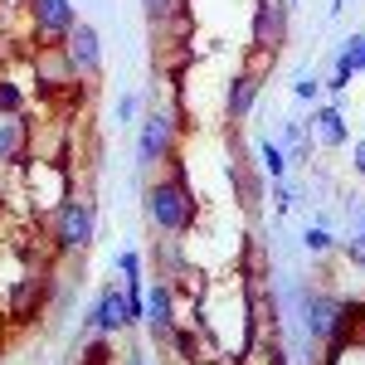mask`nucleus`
<instances>
[{
    "mask_svg": "<svg viewBox=\"0 0 365 365\" xmlns=\"http://www.w3.org/2000/svg\"><path fill=\"white\" fill-rule=\"evenodd\" d=\"M146 220H151V239H190L200 225V200L185 180V156H170L156 170V180H146L141 190Z\"/></svg>",
    "mask_w": 365,
    "mask_h": 365,
    "instance_id": "nucleus-1",
    "label": "nucleus"
},
{
    "mask_svg": "<svg viewBox=\"0 0 365 365\" xmlns=\"http://www.w3.org/2000/svg\"><path fill=\"white\" fill-rule=\"evenodd\" d=\"M44 229H49V239H54L58 258H83V253L93 249V239H98V205H93V195H68L54 215H49Z\"/></svg>",
    "mask_w": 365,
    "mask_h": 365,
    "instance_id": "nucleus-2",
    "label": "nucleus"
},
{
    "mask_svg": "<svg viewBox=\"0 0 365 365\" xmlns=\"http://www.w3.org/2000/svg\"><path fill=\"white\" fill-rule=\"evenodd\" d=\"M20 175H25V200H29V215L49 220L63 200L73 195V175H68V161H44V156H25L20 161Z\"/></svg>",
    "mask_w": 365,
    "mask_h": 365,
    "instance_id": "nucleus-3",
    "label": "nucleus"
},
{
    "mask_svg": "<svg viewBox=\"0 0 365 365\" xmlns=\"http://www.w3.org/2000/svg\"><path fill=\"white\" fill-rule=\"evenodd\" d=\"M170 156H180V117L170 108H151L137 122V166L141 170H161Z\"/></svg>",
    "mask_w": 365,
    "mask_h": 365,
    "instance_id": "nucleus-4",
    "label": "nucleus"
},
{
    "mask_svg": "<svg viewBox=\"0 0 365 365\" xmlns=\"http://www.w3.org/2000/svg\"><path fill=\"white\" fill-rule=\"evenodd\" d=\"M287 39H292V5L287 0H253V54L278 58Z\"/></svg>",
    "mask_w": 365,
    "mask_h": 365,
    "instance_id": "nucleus-5",
    "label": "nucleus"
},
{
    "mask_svg": "<svg viewBox=\"0 0 365 365\" xmlns=\"http://www.w3.org/2000/svg\"><path fill=\"white\" fill-rule=\"evenodd\" d=\"M25 20L34 44L54 49V44H63V34L78 25V10H73V0H25Z\"/></svg>",
    "mask_w": 365,
    "mask_h": 365,
    "instance_id": "nucleus-6",
    "label": "nucleus"
},
{
    "mask_svg": "<svg viewBox=\"0 0 365 365\" xmlns=\"http://www.w3.org/2000/svg\"><path fill=\"white\" fill-rule=\"evenodd\" d=\"M58 49L68 58V68L78 73V83H98V78H103V34H98V25L78 20V25L63 34Z\"/></svg>",
    "mask_w": 365,
    "mask_h": 365,
    "instance_id": "nucleus-7",
    "label": "nucleus"
},
{
    "mask_svg": "<svg viewBox=\"0 0 365 365\" xmlns=\"http://www.w3.org/2000/svg\"><path fill=\"white\" fill-rule=\"evenodd\" d=\"M122 336L127 331V292H122V282L117 278H108L103 287H98V297H93V307H88V317H83V336Z\"/></svg>",
    "mask_w": 365,
    "mask_h": 365,
    "instance_id": "nucleus-8",
    "label": "nucleus"
},
{
    "mask_svg": "<svg viewBox=\"0 0 365 365\" xmlns=\"http://www.w3.org/2000/svg\"><path fill=\"white\" fill-rule=\"evenodd\" d=\"M239 146H244V141L234 137V156H229V185H234V200H239V210H244V215L253 220V215L263 210V195H268V175L253 166V161L244 156V151H239Z\"/></svg>",
    "mask_w": 365,
    "mask_h": 365,
    "instance_id": "nucleus-9",
    "label": "nucleus"
},
{
    "mask_svg": "<svg viewBox=\"0 0 365 365\" xmlns=\"http://www.w3.org/2000/svg\"><path fill=\"white\" fill-rule=\"evenodd\" d=\"M175 307H180V297H175V287L166 278H156L146 287V317H141V327L151 331L156 351H166L170 336H175Z\"/></svg>",
    "mask_w": 365,
    "mask_h": 365,
    "instance_id": "nucleus-10",
    "label": "nucleus"
},
{
    "mask_svg": "<svg viewBox=\"0 0 365 365\" xmlns=\"http://www.w3.org/2000/svg\"><path fill=\"white\" fill-rule=\"evenodd\" d=\"M351 307L346 297H336V292H322V287H312V292H302V302H297V312H302V331H307V341H322L331 336V327L341 322V312Z\"/></svg>",
    "mask_w": 365,
    "mask_h": 365,
    "instance_id": "nucleus-11",
    "label": "nucleus"
},
{
    "mask_svg": "<svg viewBox=\"0 0 365 365\" xmlns=\"http://www.w3.org/2000/svg\"><path fill=\"white\" fill-rule=\"evenodd\" d=\"M263 83H268V68H234V78H229L225 88V122L229 127H239L244 117L258 108V93H263Z\"/></svg>",
    "mask_w": 365,
    "mask_h": 365,
    "instance_id": "nucleus-12",
    "label": "nucleus"
},
{
    "mask_svg": "<svg viewBox=\"0 0 365 365\" xmlns=\"http://www.w3.org/2000/svg\"><path fill=\"white\" fill-rule=\"evenodd\" d=\"M29 156V117H0V170Z\"/></svg>",
    "mask_w": 365,
    "mask_h": 365,
    "instance_id": "nucleus-13",
    "label": "nucleus"
},
{
    "mask_svg": "<svg viewBox=\"0 0 365 365\" xmlns=\"http://www.w3.org/2000/svg\"><path fill=\"white\" fill-rule=\"evenodd\" d=\"M351 78H361V29H351V34L336 44V58H331V78H327V88L341 93Z\"/></svg>",
    "mask_w": 365,
    "mask_h": 365,
    "instance_id": "nucleus-14",
    "label": "nucleus"
},
{
    "mask_svg": "<svg viewBox=\"0 0 365 365\" xmlns=\"http://www.w3.org/2000/svg\"><path fill=\"white\" fill-rule=\"evenodd\" d=\"M307 127L317 132L322 146H346L351 132H346V117H341V103H322V108H307Z\"/></svg>",
    "mask_w": 365,
    "mask_h": 365,
    "instance_id": "nucleus-15",
    "label": "nucleus"
},
{
    "mask_svg": "<svg viewBox=\"0 0 365 365\" xmlns=\"http://www.w3.org/2000/svg\"><path fill=\"white\" fill-rule=\"evenodd\" d=\"M258 170H263L268 180H282V175H287V151H282V141H273V137L258 141Z\"/></svg>",
    "mask_w": 365,
    "mask_h": 365,
    "instance_id": "nucleus-16",
    "label": "nucleus"
},
{
    "mask_svg": "<svg viewBox=\"0 0 365 365\" xmlns=\"http://www.w3.org/2000/svg\"><path fill=\"white\" fill-rule=\"evenodd\" d=\"M141 15L151 25H170V20H185L190 15V0H141Z\"/></svg>",
    "mask_w": 365,
    "mask_h": 365,
    "instance_id": "nucleus-17",
    "label": "nucleus"
},
{
    "mask_svg": "<svg viewBox=\"0 0 365 365\" xmlns=\"http://www.w3.org/2000/svg\"><path fill=\"white\" fill-rule=\"evenodd\" d=\"M25 113H29V103H25V93H20V83L0 73V117H25Z\"/></svg>",
    "mask_w": 365,
    "mask_h": 365,
    "instance_id": "nucleus-18",
    "label": "nucleus"
},
{
    "mask_svg": "<svg viewBox=\"0 0 365 365\" xmlns=\"http://www.w3.org/2000/svg\"><path fill=\"white\" fill-rule=\"evenodd\" d=\"M302 244H307V253H331L336 249V234L327 229V220H317V225L302 229Z\"/></svg>",
    "mask_w": 365,
    "mask_h": 365,
    "instance_id": "nucleus-19",
    "label": "nucleus"
},
{
    "mask_svg": "<svg viewBox=\"0 0 365 365\" xmlns=\"http://www.w3.org/2000/svg\"><path fill=\"white\" fill-rule=\"evenodd\" d=\"M322 78H317V73H297V78H292V98H297V103H312V108H317V98H322Z\"/></svg>",
    "mask_w": 365,
    "mask_h": 365,
    "instance_id": "nucleus-20",
    "label": "nucleus"
},
{
    "mask_svg": "<svg viewBox=\"0 0 365 365\" xmlns=\"http://www.w3.org/2000/svg\"><path fill=\"white\" fill-rule=\"evenodd\" d=\"M341 253H346L356 268H365V229H351V234L341 239Z\"/></svg>",
    "mask_w": 365,
    "mask_h": 365,
    "instance_id": "nucleus-21",
    "label": "nucleus"
},
{
    "mask_svg": "<svg viewBox=\"0 0 365 365\" xmlns=\"http://www.w3.org/2000/svg\"><path fill=\"white\" fill-rule=\"evenodd\" d=\"M117 122H141V98H137V93H122V103H117Z\"/></svg>",
    "mask_w": 365,
    "mask_h": 365,
    "instance_id": "nucleus-22",
    "label": "nucleus"
},
{
    "mask_svg": "<svg viewBox=\"0 0 365 365\" xmlns=\"http://www.w3.org/2000/svg\"><path fill=\"white\" fill-rule=\"evenodd\" d=\"M351 170H356V175H365V137L351 141Z\"/></svg>",
    "mask_w": 365,
    "mask_h": 365,
    "instance_id": "nucleus-23",
    "label": "nucleus"
},
{
    "mask_svg": "<svg viewBox=\"0 0 365 365\" xmlns=\"http://www.w3.org/2000/svg\"><path fill=\"white\" fill-rule=\"evenodd\" d=\"M122 365H146V351H141V346H132V351H127V361Z\"/></svg>",
    "mask_w": 365,
    "mask_h": 365,
    "instance_id": "nucleus-24",
    "label": "nucleus"
},
{
    "mask_svg": "<svg viewBox=\"0 0 365 365\" xmlns=\"http://www.w3.org/2000/svg\"><path fill=\"white\" fill-rule=\"evenodd\" d=\"M5 10H25V0H0V15H5Z\"/></svg>",
    "mask_w": 365,
    "mask_h": 365,
    "instance_id": "nucleus-25",
    "label": "nucleus"
},
{
    "mask_svg": "<svg viewBox=\"0 0 365 365\" xmlns=\"http://www.w3.org/2000/svg\"><path fill=\"white\" fill-rule=\"evenodd\" d=\"M356 229H365V220H361V225H356Z\"/></svg>",
    "mask_w": 365,
    "mask_h": 365,
    "instance_id": "nucleus-26",
    "label": "nucleus"
},
{
    "mask_svg": "<svg viewBox=\"0 0 365 365\" xmlns=\"http://www.w3.org/2000/svg\"><path fill=\"white\" fill-rule=\"evenodd\" d=\"M287 5H297V0H287Z\"/></svg>",
    "mask_w": 365,
    "mask_h": 365,
    "instance_id": "nucleus-27",
    "label": "nucleus"
}]
</instances>
